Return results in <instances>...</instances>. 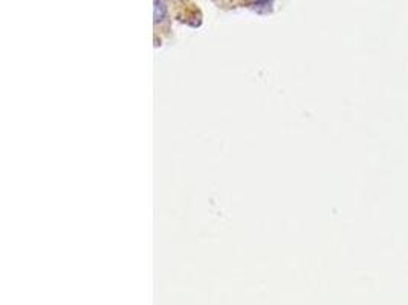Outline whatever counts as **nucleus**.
I'll return each mask as SVG.
<instances>
[{
    "label": "nucleus",
    "mask_w": 408,
    "mask_h": 305,
    "mask_svg": "<svg viewBox=\"0 0 408 305\" xmlns=\"http://www.w3.org/2000/svg\"><path fill=\"white\" fill-rule=\"evenodd\" d=\"M153 16H155V23H161V22L165 20V17H167V4L164 2V0H155Z\"/></svg>",
    "instance_id": "nucleus-1"
}]
</instances>
